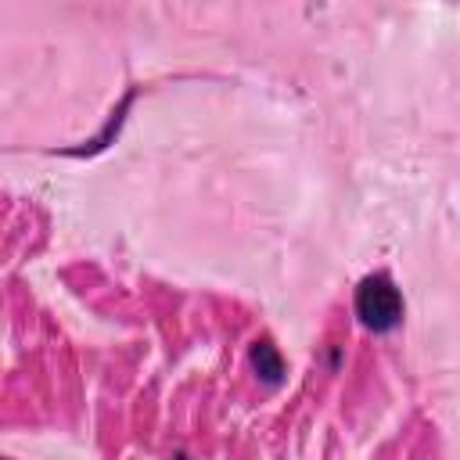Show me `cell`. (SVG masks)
I'll return each instance as SVG.
<instances>
[{"label": "cell", "mask_w": 460, "mask_h": 460, "mask_svg": "<svg viewBox=\"0 0 460 460\" xmlns=\"http://www.w3.org/2000/svg\"><path fill=\"white\" fill-rule=\"evenodd\" d=\"M352 313L356 320L374 334H392L402 323V291L388 273H367L352 291Z\"/></svg>", "instance_id": "obj_1"}, {"label": "cell", "mask_w": 460, "mask_h": 460, "mask_svg": "<svg viewBox=\"0 0 460 460\" xmlns=\"http://www.w3.org/2000/svg\"><path fill=\"white\" fill-rule=\"evenodd\" d=\"M137 93H140V90H137V86H129V90L122 93V101H119V104L111 108V115L104 119V126H101V129H97V133H93V137H90V140H86L83 147H65L61 155H68V158H90V155H101V151H108V147L115 144V137L122 133V122H126V111L133 108V101H137Z\"/></svg>", "instance_id": "obj_2"}, {"label": "cell", "mask_w": 460, "mask_h": 460, "mask_svg": "<svg viewBox=\"0 0 460 460\" xmlns=\"http://www.w3.org/2000/svg\"><path fill=\"white\" fill-rule=\"evenodd\" d=\"M248 367L252 374L266 385V388H280L284 377H288V363L280 356V349L273 345V338H255L248 345Z\"/></svg>", "instance_id": "obj_3"}, {"label": "cell", "mask_w": 460, "mask_h": 460, "mask_svg": "<svg viewBox=\"0 0 460 460\" xmlns=\"http://www.w3.org/2000/svg\"><path fill=\"white\" fill-rule=\"evenodd\" d=\"M172 460H187V453H183V449H180V453H176V456H172Z\"/></svg>", "instance_id": "obj_4"}]
</instances>
